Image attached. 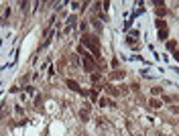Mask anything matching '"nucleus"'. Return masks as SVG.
Returning <instances> with one entry per match:
<instances>
[{
    "mask_svg": "<svg viewBox=\"0 0 179 136\" xmlns=\"http://www.w3.org/2000/svg\"><path fill=\"white\" fill-rule=\"evenodd\" d=\"M83 69H86L87 73H94L96 71V61H94L92 57H83Z\"/></svg>",
    "mask_w": 179,
    "mask_h": 136,
    "instance_id": "obj_2",
    "label": "nucleus"
},
{
    "mask_svg": "<svg viewBox=\"0 0 179 136\" xmlns=\"http://www.w3.org/2000/svg\"><path fill=\"white\" fill-rule=\"evenodd\" d=\"M175 59H177V61H179V51H177V53H175Z\"/></svg>",
    "mask_w": 179,
    "mask_h": 136,
    "instance_id": "obj_19",
    "label": "nucleus"
},
{
    "mask_svg": "<svg viewBox=\"0 0 179 136\" xmlns=\"http://www.w3.org/2000/svg\"><path fill=\"white\" fill-rule=\"evenodd\" d=\"M167 35H169V33H167V29H165V31H159V39H167Z\"/></svg>",
    "mask_w": 179,
    "mask_h": 136,
    "instance_id": "obj_14",
    "label": "nucleus"
},
{
    "mask_svg": "<svg viewBox=\"0 0 179 136\" xmlns=\"http://www.w3.org/2000/svg\"><path fill=\"white\" fill-rule=\"evenodd\" d=\"M157 14H159V16H165V14H167V10H165V6H159V8H157Z\"/></svg>",
    "mask_w": 179,
    "mask_h": 136,
    "instance_id": "obj_12",
    "label": "nucleus"
},
{
    "mask_svg": "<svg viewBox=\"0 0 179 136\" xmlns=\"http://www.w3.org/2000/svg\"><path fill=\"white\" fill-rule=\"evenodd\" d=\"M106 93H110L112 97H116V96H120V92H118V88H114V85H106Z\"/></svg>",
    "mask_w": 179,
    "mask_h": 136,
    "instance_id": "obj_7",
    "label": "nucleus"
},
{
    "mask_svg": "<svg viewBox=\"0 0 179 136\" xmlns=\"http://www.w3.org/2000/svg\"><path fill=\"white\" fill-rule=\"evenodd\" d=\"M173 100H175V97H171V96H163V100H161V102H165V104H171Z\"/></svg>",
    "mask_w": 179,
    "mask_h": 136,
    "instance_id": "obj_13",
    "label": "nucleus"
},
{
    "mask_svg": "<svg viewBox=\"0 0 179 136\" xmlns=\"http://www.w3.org/2000/svg\"><path fill=\"white\" fill-rule=\"evenodd\" d=\"M169 110H171V114H175V116H179V108H177V106H169Z\"/></svg>",
    "mask_w": 179,
    "mask_h": 136,
    "instance_id": "obj_15",
    "label": "nucleus"
},
{
    "mask_svg": "<svg viewBox=\"0 0 179 136\" xmlns=\"http://www.w3.org/2000/svg\"><path fill=\"white\" fill-rule=\"evenodd\" d=\"M124 75H126L124 71H120V69H114V71L110 73V79H124Z\"/></svg>",
    "mask_w": 179,
    "mask_h": 136,
    "instance_id": "obj_6",
    "label": "nucleus"
},
{
    "mask_svg": "<svg viewBox=\"0 0 179 136\" xmlns=\"http://www.w3.org/2000/svg\"><path fill=\"white\" fill-rule=\"evenodd\" d=\"M161 106H163L161 100H155V97H151V100H149V108H153V110H159Z\"/></svg>",
    "mask_w": 179,
    "mask_h": 136,
    "instance_id": "obj_5",
    "label": "nucleus"
},
{
    "mask_svg": "<svg viewBox=\"0 0 179 136\" xmlns=\"http://www.w3.org/2000/svg\"><path fill=\"white\" fill-rule=\"evenodd\" d=\"M75 23H78V20H75V16H71V19L67 20V29H65V31H69L71 27H75Z\"/></svg>",
    "mask_w": 179,
    "mask_h": 136,
    "instance_id": "obj_10",
    "label": "nucleus"
},
{
    "mask_svg": "<svg viewBox=\"0 0 179 136\" xmlns=\"http://www.w3.org/2000/svg\"><path fill=\"white\" fill-rule=\"evenodd\" d=\"M94 27H96L98 33H102V23H100V20H96V23H94Z\"/></svg>",
    "mask_w": 179,
    "mask_h": 136,
    "instance_id": "obj_17",
    "label": "nucleus"
},
{
    "mask_svg": "<svg viewBox=\"0 0 179 136\" xmlns=\"http://www.w3.org/2000/svg\"><path fill=\"white\" fill-rule=\"evenodd\" d=\"M82 47L90 49V53H92L96 59L100 57V41H98L96 35H87V33H83V35H82Z\"/></svg>",
    "mask_w": 179,
    "mask_h": 136,
    "instance_id": "obj_1",
    "label": "nucleus"
},
{
    "mask_svg": "<svg viewBox=\"0 0 179 136\" xmlns=\"http://www.w3.org/2000/svg\"><path fill=\"white\" fill-rule=\"evenodd\" d=\"M90 97H92V100H98V92H96V89H94V92H90Z\"/></svg>",
    "mask_w": 179,
    "mask_h": 136,
    "instance_id": "obj_18",
    "label": "nucleus"
},
{
    "mask_svg": "<svg viewBox=\"0 0 179 136\" xmlns=\"http://www.w3.org/2000/svg\"><path fill=\"white\" fill-rule=\"evenodd\" d=\"M90 106H86V108H82L79 110V118H82V122H90V110H87Z\"/></svg>",
    "mask_w": 179,
    "mask_h": 136,
    "instance_id": "obj_4",
    "label": "nucleus"
},
{
    "mask_svg": "<svg viewBox=\"0 0 179 136\" xmlns=\"http://www.w3.org/2000/svg\"><path fill=\"white\" fill-rule=\"evenodd\" d=\"M161 92H163V89H161V88H153V89H151V93H153V96H159Z\"/></svg>",
    "mask_w": 179,
    "mask_h": 136,
    "instance_id": "obj_16",
    "label": "nucleus"
},
{
    "mask_svg": "<svg viewBox=\"0 0 179 136\" xmlns=\"http://www.w3.org/2000/svg\"><path fill=\"white\" fill-rule=\"evenodd\" d=\"M65 85H67L69 89H73V92H79V93H82V88H79V83H78V81H73V79H65Z\"/></svg>",
    "mask_w": 179,
    "mask_h": 136,
    "instance_id": "obj_3",
    "label": "nucleus"
},
{
    "mask_svg": "<svg viewBox=\"0 0 179 136\" xmlns=\"http://www.w3.org/2000/svg\"><path fill=\"white\" fill-rule=\"evenodd\" d=\"M167 49H169V51H175V49H177V43H175V41H167Z\"/></svg>",
    "mask_w": 179,
    "mask_h": 136,
    "instance_id": "obj_11",
    "label": "nucleus"
},
{
    "mask_svg": "<svg viewBox=\"0 0 179 136\" xmlns=\"http://www.w3.org/2000/svg\"><path fill=\"white\" fill-rule=\"evenodd\" d=\"M155 27H157L159 31H165V29H167V23H165L163 19H157V20H155Z\"/></svg>",
    "mask_w": 179,
    "mask_h": 136,
    "instance_id": "obj_8",
    "label": "nucleus"
},
{
    "mask_svg": "<svg viewBox=\"0 0 179 136\" xmlns=\"http://www.w3.org/2000/svg\"><path fill=\"white\" fill-rule=\"evenodd\" d=\"M90 77H92V81H94V83H100L102 75H100V73H96V71H94V73H90Z\"/></svg>",
    "mask_w": 179,
    "mask_h": 136,
    "instance_id": "obj_9",
    "label": "nucleus"
}]
</instances>
